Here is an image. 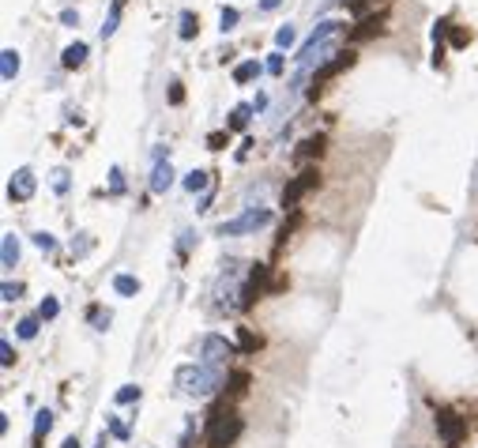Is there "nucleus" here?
Returning a JSON list of instances; mask_svg holds the SVG:
<instances>
[{
    "label": "nucleus",
    "mask_w": 478,
    "mask_h": 448,
    "mask_svg": "<svg viewBox=\"0 0 478 448\" xmlns=\"http://www.w3.org/2000/svg\"><path fill=\"white\" fill-rule=\"evenodd\" d=\"M384 23H388V12L365 15V20H362V23H358L354 31H351V38H354V42H362V38H373V34H384V31H388Z\"/></svg>",
    "instance_id": "12"
},
{
    "label": "nucleus",
    "mask_w": 478,
    "mask_h": 448,
    "mask_svg": "<svg viewBox=\"0 0 478 448\" xmlns=\"http://www.w3.org/2000/svg\"><path fill=\"white\" fill-rule=\"evenodd\" d=\"M34 245H38L42 253H53V249H57V238L45 234V230H38V234H34Z\"/></svg>",
    "instance_id": "38"
},
{
    "label": "nucleus",
    "mask_w": 478,
    "mask_h": 448,
    "mask_svg": "<svg viewBox=\"0 0 478 448\" xmlns=\"http://www.w3.org/2000/svg\"><path fill=\"white\" fill-rule=\"evenodd\" d=\"M181 185H185V192H192V196L207 192L211 189V173L207 170H192V173H185V181H181Z\"/></svg>",
    "instance_id": "19"
},
{
    "label": "nucleus",
    "mask_w": 478,
    "mask_h": 448,
    "mask_svg": "<svg viewBox=\"0 0 478 448\" xmlns=\"http://www.w3.org/2000/svg\"><path fill=\"white\" fill-rule=\"evenodd\" d=\"M42 316H23L19 324H15V335H19V339H34V335H38V328H42Z\"/></svg>",
    "instance_id": "26"
},
{
    "label": "nucleus",
    "mask_w": 478,
    "mask_h": 448,
    "mask_svg": "<svg viewBox=\"0 0 478 448\" xmlns=\"http://www.w3.org/2000/svg\"><path fill=\"white\" fill-rule=\"evenodd\" d=\"M173 185V166H170V158L166 162H154V170H151V181H147V189H151L154 196L159 192H166Z\"/></svg>",
    "instance_id": "13"
},
{
    "label": "nucleus",
    "mask_w": 478,
    "mask_h": 448,
    "mask_svg": "<svg viewBox=\"0 0 478 448\" xmlns=\"http://www.w3.org/2000/svg\"><path fill=\"white\" fill-rule=\"evenodd\" d=\"M57 313H61V302H57V298H45V302L38 305V316H42V320H53Z\"/></svg>",
    "instance_id": "36"
},
{
    "label": "nucleus",
    "mask_w": 478,
    "mask_h": 448,
    "mask_svg": "<svg viewBox=\"0 0 478 448\" xmlns=\"http://www.w3.org/2000/svg\"><path fill=\"white\" fill-rule=\"evenodd\" d=\"M211 200H215V192H204V200H200V211H211Z\"/></svg>",
    "instance_id": "47"
},
{
    "label": "nucleus",
    "mask_w": 478,
    "mask_h": 448,
    "mask_svg": "<svg viewBox=\"0 0 478 448\" xmlns=\"http://www.w3.org/2000/svg\"><path fill=\"white\" fill-rule=\"evenodd\" d=\"M237 20H241V12H237V8H223V12H218V31L230 34V31L237 26Z\"/></svg>",
    "instance_id": "28"
},
{
    "label": "nucleus",
    "mask_w": 478,
    "mask_h": 448,
    "mask_svg": "<svg viewBox=\"0 0 478 448\" xmlns=\"http://www.w3.org/2000/svg\"><path fill=\"white\" fill-rule=\"evenodd\" d=\"M90 249H95V238H90V234H79V241H72V256H87L90 253Z\"/></svg>",
    "instance_id": "33"
},
{
    "label": "nucleus",
    "mask_w": 478,
    "mask_h": 448,
    "mask_svg": "<svg viewBox=\"0 0 478 448\" xmlns=\"http://www.w3.org/2000/svg\"><path fill=\"white\" fill-rule=\"evenodd\" d=\"M196 245V234H192V230H185V234H181V241H177V253L181 256H189V249Z\"/></svg>",
    "instance_id": "42"
},
{
    "label": "nucleus",
    "mask_w": 478,
    "mask_h": 448,
    "mask_svg": "<svg viewBox=\"0 0 478 448\" xmlns=\"http://www.w3.org/2000/svg\"><path fill=\"white\" fill-rule=\"evenodd\" d=\"M87 320L95 324L98 332H106V328H109V313L102 309V305H90V309H87Z\"/></svg>",
    "instance_id": "30"
},
{
    "label": "nucleus",
    "mask_w": 478,
    "mask_h": 448,
    "mask_svg": "<svg viewBox=\"0 0 478 448\" xmlns=\"http://www.w3.org/2000/svg\"><path fill=\"white\" fill-rule=\"evenodd\" d=\"M113 291L121 294V298H136V294H140V279L121 272V275H113Z\"/></svg>",
    "instance_id": "21"
},
{
    "label": "nucleus",
    "mask_w": 478,
    "mask_h": 448,
    "mask_svg": "<svg viewBox=\"0 0 478 448\" xmlns=\"http://www.w3.org/2000/svg\"><path fill=\"white\" fill-rule=\"evenodd\" d=\"M237 347H241L245 354H256L260 350V335H256L253 328H237Z\"/></svg>",
    "instance_id": "27"
},
{
    "label": "nucleus",
    "mask_w": 478,
    "mask_h": 448,
    "mask_svg": "<svg viewBox=\"0 0 478 448\" xmlns=\"http://www.w3.org/2000/svg\"><path fill=\"white\" fill-rule=\"evenodd\" d=\"M49 429H53V410H38V415H34V445H42V437L45 433H49Z\"/></svg>",
    "instance_id": "25"
},
{
    "label": "nucleus",
    "mask_w": 478,
    "mask_h": 448,
    "mask_svg": "<svg viewBox=\"0 0 478 448\" xmlns=\"http://www.w3.org/2000/svg\"><path fill=\"white\" fill-rule=\"evenodd\" d=\"M226 144H230V128H223V132H211V136H207V147H211V151H226Z\"/></svg>",
    "instance_id": "37"
},
{
    "label": "nucleus",
    "mask_w": 478,
    "mask_h": 448,
    "mask_svg": "<svg viewBox=\"0 0 478 448\" xmlns=\"http://www.w3.org/2000/svg\"><path fill=\"white\" fill-rule=\"evenodd\" d=\"M15 264H19V238H15V234H4V241H0V268H4V272H12Z\"/></svg>",
    "instance_id": "15"
},
{
    "label": "nucleus",
    "mask_w": 478,
    "mask_h": 448,
    "mask_svg": "<svg viewBox=\"0 0 478 448\" xmlns=\"http://www.w3.org/2000/svg\"><path fill=\"white\" fill-rule=\"evenodd\" d=\"M351 64H354V53H351V49L335 53L332 61H324V64H320V68L309 76V91H305V95H309L312 102H317L320 95H324V87H328V83H332V79H335L343 68H351Z\"/></svg>",
    "instance_id": "6"
},
{
    "label": "nucleus",
    "mask_w": 478,
    "mask_h": 448,
    "mask_svg": "<svg viewBox=\"0 0 478 448\" xmlns=\"http://www.w3.org/2000/svg\"><path fill=\"white\" fill-rule=\"evenodd\" d=\"M121 12H125V0H113V4H109V15H106V23H102V38H113L117 23H121Z\"/></svg>",
    "instance_id": "24"
},
{
    "label": "nucleus",
    "mask_w": 478,
    "mask_h": 448,
    "mask_svg": "<svg viewBox=\"0 0 478 448\" xmlns=\"http://www.w3.org/2000/svg\"><path fill=\"white\" fill-rule=\"evenodd\" d=\"M0 76H4V83H12L15 76H19V53H15V49L0 53Z\"/></svg>",
    "instance_id": "20"
},
{
    "label": "nucleus",
    "mask_w": 478,
    "mask_h": 448,
    "mask_svg": "<svg viewBox=\"0 0 478 448\" xmlns=\"http://www.w3.org/2000/svg\"><path fill=\"white\" fill-rule=\"evenodd\" d=\"M241 429H245V422H241V415L237 410H230V407H215L207 415V433H204V445L207 448H230L241 437Z\"/></svg>",
    "instance_id": "3"
},
{
    "label": "nucleus",
    "mask_w": 478,
    "mask_h": 448,
    "mask_svg": "<svg viewBox=\"0 0 478 448\" xmlns=\"http://www.w3.org/2000/svg\"><path fill=\"white\" fill-rule=\"evenodd\" d=\"M23 298V283H12V279H8L4 283V302H19Z\"/></svg>",
    "instance_id": "40"
},
{
    "label": "nucleus",
    "mask_w": 478,
    "mask_h": 448,
    "mask_svg": "<svg viewBox=\"0 0 478 448\" xmlns=\"http://www.w3.org/2000/svg\"><path fill=\"white\" fill-rule=\"evenodd\" d=\"M106 426H109V433H113L117 441H128V433H132V429H128V426H125L117 415H109V418H106Z\"/></svg>",
    "instance_id": "32"
},
{
    "label": "nucleus",
    "mask_w": 478,
    "mask_h": 448,
    "mask_svg": "<svg viewBox=\"0 0 478 448\" xmlns=\"http://www.w3.org/2000/svg\"><path fill=\"white\" fill-rule=\"evenodd\" d=\"M61 23H64V26H79V12H76V8H64V12H61Z\"/></svg>",
    "instance_id": "44"
},
{
    "label": "nucleus",
    "mask_w": 478,
    "mask_h": 448,
    "mask_svg": "<svg viewBox=\"0 0 478 448\" xmlns=\"http://www.w3.org/2000/svg\"><path fill=\"white\" fill-rule=\"evenodd\" d=\"M320 155H324V136H309V139H301L298 151H294V158H298V162H305V158H320Z\"/></svg>",
    "instance_id": "18"
},
{
    "label": "nucleus",
    "mask_w": 478,
    "mask_h": 448,
    "mask_svg": "<svg viewBox=\"0 0 478 448\" xmlns=\"http://www.w3.org/2000/svg\"><path fill=\"white\" fill-rule=\"evenodd\" d=\"M173 380H177V392L207 399V396H215V392L223 388V369H211V366H204V362H189V366L177 369Z\"/></svg>",
    "instance_id": "2"
},
{
    "label": "nucleus",
    "mask_w": 478,
    "mask_h": 448,
    "mask_svg": "<svg viewBox=\"0 0 478 448\" xmlns=\"http://www.w3.org/2000/svg\"><path fill=\"white\" fill-rule=\"evenodd\" d=\"M241 275H249V268L241 264V260H226L223 264V275H218V283H215V291H211V313H218V316H226V313H234V309H241Z\"/></svg>",
    "instance_id": "1"
},
{
    "label": "nucleus",
    "mask_w": 478,
    "mask_h": 448,
    "mask_svg": "<svg viewBox=\"0 0 478 448\" xmlns=\"http://www.w3.org/2000/svg\"><path fill=\"white\" fill-rule=\"evenodd\" d=\"M279 4H282V0H260V8H264V12H275Z\"/></svg>",
    "instance_id": "48"
},
{
    "label": "nucleus",
    "mask_w": 478,
    "mask_h": 448,
    "mask_svg": "<svg viewBox=\"0 0 478 448\" xmlns=\"http://www.w3.org/2000/svg\"><path fill=\"white\" fill-rule=\"evenodd\" d=\"M433 422H437L440 445H445V448H463V441H467V418L459 415V410H452V407H437Z\"/></svg>",
    "instance_id": "4"
},
{
    "label": "nucleus",
    "mask_w": 478,
    "mask_h": 448,
    "mask_svg": "<svg viewBox=\"0 0 478 448\" xmlns=\"http://www.w3.org/2000/svg\"><path fill=\"white\" fill-rule=\"evenodd\" d=\"M271 226V211L268 208H245L237 219H230L218 226V234L223 238H245V234H256V230Z\"/></svg>",
    "instance_id": "5"
},
{
    "label": "nucleus",
    "mask_w": 478,
    "mask_h": 448,
    "mask_svg": "<svg viewBox=\"0 0 478 448\" xmlns=\"http://www.w3.org/2000/svg\"><path fill=\"white\" fill-rule=\"evenodd\" d=\"M294 42H298V31H294L290 23H287V26H279V31H275V45H279V49H290Z\"/></svg>",
    "instance_id": "29"
},
{
    "label": "nucleus",
    "mask_w": 478,
    "mask_h": 448,
    "mask_svg": "<svg viewBox=\"0 0 478 448\" xmlns=\"http://www.w3.org/2000/svg\"><path fill=\"white\" fill-rule=\"evenodd\" d=\"M95 448H106V433H98V441H95Z\"/></svg>",
    "instance_id": "50"
},
{
    "label": "nucleus",
    "mask_w": 478,
    "mask_h": 448,
    "mask_svg": "<svg viewBox=\"0 0 478 448\" xmlns=\"http://www.w3.org/2000/svg\"><path fill=\"white\" fill-rule=\"evenodd\" d=\"M83 61H87V42L64 45V53H61V64H64V68H83Z\"/></svg>",
    "instance_id": "17"
},
{
    "label": "nucleus",
    "mask_w": 478,
    "mask_h": 448,
    "mask_svg": "<svg viewBox=\"0 0 478 448\" xmlns=\"http://www.w3.org/2000/svg\"><path fill=\"white\" fill-rule=\"evenodd\" d=\"M260 72H268V64H260L256 57H249V61H241V64L234 68V83H237V87H245V83L260 79Z\"/></svg>",
    "instance_id": "14"
},
{
    "label": "nucleus",
    "mask_w": 478,
    "mask_h": 448,
    "mask_svg": "<svg viewBox=\"0 0 478 448\" xmlns=\"http://www.w3.org/2000/svg\"><path fill=\"white\" fill-rule=\"evenodd\" d=\"M61 448H79V441H76V437H68V441H64Z\"/></svg>",
    "instance_id": "49"
},
{
    "label": "nucleus",
    "mask_w": 478,
    "mask_h": 448,
    "mask_svg": "<svg viewBox=\"0 0 478 448\" xmlns=\"http://www.w3.org/2000/svg\"><path fill=\"white\" fill-rule=\"evenodd\" d=\"M268 264H249V275H245V286H241V309H253L256 298L264 294V283H268Z\"/></svg>",
    "instance_id": "10"
},
{
    "label": "nucleus",
    "mask_w": 478,
    "mask_h": 448,
    "mask_svg": "<svg viewBox=\"0 0 478 448\" xmlns=\"http://www.w3.org/2000/svg\"><path fill=\"white\" fill-rule=\"evenodd\" d=\"M125 192V173H121V166H113L109 170V196H121Z\"/></svg>",
    "instance_id": "35"
},
{
    "label": "nucleus",
    "mask_w": 478,
    "mask_h": 448,
    "mask_svg": "<svg viewBox=\"0 0 478 448\" xmlns=\"http://www.w3.org/2000/svg\"><path fill=\"white\" fill-rule=\"evenodd\" d=\"M253 102H241V106H234L230 109V121H226V128L230 132H245V128H249V121H253Z\"/></svg>",
    "instance_id": "16"
},
{
    "label": "nucleus",
    "mask_w": 478,
    "mask_h": 448,
    "mask_svg": "<svg viewBox=\"0 0 478 448\" xmlns=\"http://www.w3.org/2000/svg\"><path fill=\"white\" fill-rule=\"evenodd\" d=\"M253 109H256V114H264V109H268V95H256V102H253Z\"/></svg>",
    "instance_id": "46"
},
{
    "label": "nucleus",
    "mask_w": 478,
    "mask_h": 448,
    "mask_svg": "<svg viewBox=\"0 0 478 448\" xmlns=\"http://www.w3.org/2000/svg\"><path fill=\"white\" fill-rule=\"evenodd\" d=\"M140 396H143L140 385H125L121 392H117V403H121V407H128V403H140Z\"/></svg>",
    "instance_id": "31"
},
{
    "label": "nucleus",
    "mask_w": 478,
    "mask_h": 448,
    "mask_svg": "<svg viewBox=\"0 0 478 448\" xmlns=\"http://www.w3.org/2000/svg\"><path fill=\"white\" fill-rule=\"evenodd\" d=\"M34 189H38V177H34L31 166H19V170L12 173V181H8V196H12L15 203H26L34 196Z\"/></svg>",
    "instance_id": "11"
},
{
    "label": "nucleus",
    "mask_w": 478,
    "mask_h": 448,
    "mask_svg": "<svg viewBox=\"0 0 478 448\" xmlns=\"http://www.w3.org/2000/svg\"><path fill=\"white\" fill-rule=\"evenodd\" d=\"M200 31V15L196 12H181V26H177V38L181 42H192Z\"/></svg>",
    "instance_id": "22"
},
{
    "label": "nucleus",
    "mask_w": 478,
    "mask_h": 448,
    "mask_svg": "<svg viewBox=\"0 0 478 448\" xmlns=\"http://www.w3.org/2000/svg\"><path fill=\"white\" fill-rule=\"evenodd\" d=\"M282 68H287V61H282V49L268 53V72H271V76H282Z\"/></svg>",
    "instance_id": "39"
},
{
    "label": "nucleus",
    "mask_w": 478,
    "mask_h": 448,
    "mask_svg": "<svg viewBox=\"0 0 478 448\" xmlns=\"http://www.w3.org/2000/svg\"><path fill=\"white\" fill-rule=\"evenodd\" d=\"M185 102V87H181V79H170V106H181Z\"/></svg>",
    "instance_id": "41"
},
{
    "label": "nucleus",
    "mask_w": 478,
    "mask_h": 448,
    "mask_svg": "<svg viewBox=\"0 0 478 448\" xmlns=\"http://www.w3.org/2000/svg\"><path fill=\"white\" fill-rule=\"evenodd\" d=\"M339 31H343V23H339V20H320V23H317V31H312L309 38L301 42V49H298V57H294V61H298V64L312 61V57H317V53H320V49H324V45H328V42L335 38Z\"/></svg>",
    "instance_id": "8"
},
{
    "label": "nucleus",
    "mask_w": 478,
    "mask_h": 448,
    "mask_svg": "<svg viewBox=\"0 0 478 448\" xmlns=\"http://www.w3.org/2000/svg\"><path fill=\"white\" fill-rule=\"evenodd\" d=\"M317 185H320L317 166H305V170H301V173L287 185V189H282V208H287V211H298V200H301L309 189H317Z\"/></svg>",
    "instance_id": "9"
},
{
    "label": "nucleus",
    "mask_w": 478,
    "mask_h": 448,
    "mask_svg": "<svg viewBox=\"0 0 478 448\" xmlns=\"http://www.w3.org/2000/svg\"><path fill=\"white\" fill-rule=\"evenodd\" d=\"M53 189H57L61 196L68 192V170H57V173H53Z\"/></svg>",
    "instance_id": "43"
},
{
    "label": "nucleus",
    "mask_w": 478,
    "mask_h": 448,
    "mask_svg": "<svg viewBox=\"0 0 478 448\" xmlns=\"http://www.w3.org/2000/svg\"><path fill=\"white\" fill-rule=\"evenodd\" d=\"M0 366H4V369L15 366V347H12V339H0Z\"/></svg>",
    "instance_id": "34"
},
{
    "label": "nucleus",
    "mask_w": 478,
    "mask_h": 448,
    "mask_svg": "<svg viewBox=\"0 0 478 448\" xmlns=\"http://www.w3.org/2000/svg\"><path fill=\"white\" fill-rule=\"evenodd\" d=\"M471 42V31H459V26H452V45H467Z\"/></svg>",
    "instance_id": "45"
},
{
    "label": "nucleus",
    "mask_w": 478,
    "mask_h": 448,
    "mask_svg": "<svg viewBox=\"0 0 478 448\" xmlns=\"http://www.w3.org/2000/svg\"><path fill=\"white\" fill-rule=\"evenodd\" d=\"M234 354H237V347L226 339V335L207 332L204 339H200V362H204V366H211V369H226Z\"/></svg>",
    "instance_id": "7"
},
{
    "label": "nucleus",
    "mask_w": 478,
    "mask_h": 448,
    "mask_svg": "<svg viewBox=\"0 0 478 448\" xmlns=\"http://www.w3.org/2000/svg\"><path fill=\"white\" fill-rule=\"evenodd\" d=\"M249 373H245V369H234V373H230V377H226V388H230V396H245V392H249Z\"/></svg>",
    "instance_id": "23"
}]
</instances>
